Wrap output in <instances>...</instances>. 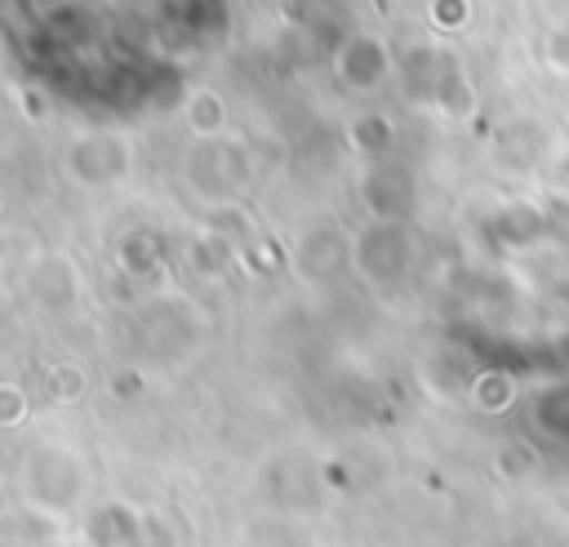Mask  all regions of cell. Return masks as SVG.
<instances>
[{
    "label": "cell",
    "instance_id": "6da1fadb",
    "mask_svg": "<svg viewBox=\"0 0 569 547\" xmlns=\"http://www.w3.org/2000/svg\"><path fill=\"white\" fill-rule=\"evenodd\" d=\"M182 187L204 205H236L249 187V147L236 133H218V138H191L182 151Z\"/></svg>",
    "mask_w": 569,
    "mask_h": 547
},
{
    "label": "cell",
    "instance_id": "7a4b0ae2",
    "mask_svg": "<svg viewBox=\"0 0 569 547\" xmlns=\"http://www.w3.org/2000/svg\"><path fill=\"white\" fill-rule=\"evenodd\" d=\"M84 485H89L84 458L67 440H40L22 463V494L36 511L67 516L84 498Z\"/></svg>",
    "mask_w": 569,
    "mask_h": 547
},
{
    "label": "cell",
    "instance_id": "3957f363",
    "mask_svg": "<svg viewBox=\"0 0 569 547\" xmlns=\"http://www.w3.org/2000/svg\"><path fill=\"white\" fill-rule=\"evenodd\" d=\"M133 160H138V147L129 133L120 129H89V133H76L62 142L58 151V169L71 187L80 191H107V187H120L129 173H133Z\"/></svg>",
    "mask_w": 569,
    "mask_h": 547
},
{
    "label": "cell",
    "instance_id": "277c9868",
    "mask_svg": "<svg viewBox=\"0 0 569 547\" xmlns=\"http://www.w3.org/2000/svg\"><path fill=\"white\" fill-rule=\"evenodd\" d=\"M22 289L40 316H67L84 298V271L67 249H36L22 271Z\"/></svg>",
    "mask_w": 569,
    "mask_h": 547
},
{
    "label": "cell",
    "instance_id": "5b68a950",
    "mask_svg": "<svg viewBox=\"0 0 569 547\" xmlns=\"http://www.w3.org/2000/svg\"><path fill=\"white\" fill-rule=\"evenodd\" d=\"M196 342H200V320H191L182 302H151L147 307V316H142V347H147V356L173 365Z\"/></svg>",
    "mask_w": 569,
    "mask_h": 547
},
{
    "label": "cell",
    "instance_id": "8992f818",
    "mask_svg": "<svg viewBox=\"0 0 569 547\" xmlns=\"http://www.w3.org/2000/svg\"><path fill=\"white\" fill-rule=\"evenodd\" d=\"M182 125L191 138H218L227 133V102L218 89H191L182 102Z\"/></svg>",
    "mask_w": 569,
    "mask_h": 547
},
{
    "label": "cell",
    "instance_id": "52a82bcc",
    "mask_svg": "<svg viewBox=\"0 0 569 547\" xmlns=\"http://www.w3.org/2000/svg\"><path fill=\"white\" fill-rule=\"evenodd\" d=\"M209 231L222 240V245H231V249H240V245H253L258 240V231H253V218H249V209L236 200V205H218V209H209Z\"/></svg>",
    "mask_w": 569,
    "mask_h": 547
},
{
    "label": "cell",
    "instance_id": "ba28073f",
    "mask_svg": "<svg viewBox=\"0 0 569 547\" xmlns=\"http://www.w3.org/2000/svg\"><path fill=\"white\" fill-rule=\"evenodd\" d=\"M44 396L53 400V405H76L84 391H89V378H84V369L80 365H71V360H53L49 369H44Z\"/></svg>",
    "mask_w": 569,
    "mask_h": 547
},
{
    "label": "cell",
    "instance_id": "9c48e42d",
    "mask_svg": "<svg viewBox=\"0 0 569 547\" xmlns=\"http://www.w3.org/2000/svg\"><path fill=\"white\" fill-rule=\"evenodd\" d=\"M120 267H124L129 276L156 271V267H160V245H156V236H147V231L124 236V240H120Z\"/></svg>",
    "mask_w": 569,
    "mask_h": 547
},
{
    "label": "cell",
    "instance_id": "30bf717a",
    "mask_svg": "<svg viewBox=\"0 0 569 547\" xmlns=\"http://www.w3.org/2000/svg\"><path fill=\"white\" fill-rule=\"evenodd\" d=\"M31 414V396L18 382H0V427H22Z\"/></svg>",
    "mask_w": 569,
    "mask_h": 547
},
{
    "label": "cell",
    "instance_id": "8fae6325",
    "mask_svg": "<svg viewBox=\"0 0 569 547\" xmlns=\"http://www.w3.org/2000/svg\"><path fill=\"white\" fill-rule=\"evenodd\" d=\"M0 289H4V253H0Z\"/></svg>",
    "mask_w": 569,
    "mask_h": 547
}]
</instances>
